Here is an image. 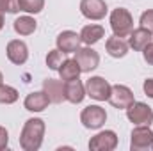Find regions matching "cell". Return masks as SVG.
<instances>
[{
    "label": "cell",
    "mask_w": 153,
    "mask_h": 151,
    "mask_svg": "<svg viewBox=\"0 0 153 151\" xmlns=\"http://www.w3.org/2000/svg\"><path fill=\"white\" fill-rule=\"evenodd\" d=\"M46 124L39 117H30L25 121L22 133H20V146L25 151H38L43 144Z\"/></svg>",
    "instance_id": "6da1fadb"
},
{
    "label": "cell",
    "mask_w": 153,
    "mask_h": 151,
    "mask_svg": "<svg viewBox=\"0 0 153 151\" xmlns=\"http://www.w3.org/2000/svg\"><path fill=\"white\" fill-rule=\"evenodd\" d=\"M111 29L117 38H126L134 30V16L130 14L128 9L117 7L111 13Z\"/></svg>",
    "instance_id": "7a4b0ae2"
},
{
    "label": "cell",
    "mask_w": 153,
    "mask_h": 151,
    "mask_svg": "<svg viewBox=\"0 0 153 151\" xmlns=\"http://www.w3.org/2000/svg\"><path fill=\"white\" fill-rule=\"evenodd\" d=\"M130 150L132 151H152L153 132L148 124H137L130 133Z\"/></svg>",
    "instance_id": "3957f363"
},
{
    "label": "cell",
    "mask_w": 153,
    "mask_h": 151,
    "mask_svg": "<svg viewBox=\"0 0 153 151\" xmlns=\"http://www.w3.org/2000/svg\"><path fill=\"white\" fill-rule=\"evenodd\" d=\"M84 87H85V94L96 101H109V98H111L112 85L103 76H91L84 84Z\"/></svg>",
    "instance_id": "277c9868"
},
{
    "label": "cell",
    "mask_w": 153,
    "mask_h": 151,
    "mask_svg": "<svg viewBox=\"0 0 153 151\" xmlns=\"http://www.w3.org/2000/svg\"><path fill=\"white\" fill-rule=\"evenodd\" d=\"M105 121H107V112L100 105H87L80 112V123L87 130H98L105 124Z\"/></svg>",
    "instance_id": "5b68a950"
},
{
    "label": "cell",
    "mask_w": 153,
    "mask_h": 151,
    "mask_svg": "<svg viewBox=\"0 0 153 151\" xmlns=\"http://www.w3.org/2000/svg\"><path fill=\"white\" fill-rule=\"evenodd\" d=\"M126 117L130 123L134 124H152L153 123V110L148 103L143 101H134L128 109H126Z\"/></svg>",
    "instance_id": "8992f818"
},
{
    "label": "cell",
    "mask_w": 153,
    "mask_h": 151,
    "mask_svg": "<svg viewBox=\"0 0 153 151\" xmlns=\"http://www.w3.org/2000/svg\"><path fill=\"white\" fill-rule=\"evenodd\" d=\"M75 61L80 66V71L82 73H91L98 68L100 64V55L96 50H93L91 46H84V48H78L75 52Z\"/></svg>",
    "instance_id": "52a82bcc"
},
{
    "label": "cell",
    "mask_w": 153,
    "mask_h": 151,
    "mask_svg": "<svg viewBox=\"0 0 153 151\" xmlns=\"http://www.w3.org/2000/svg\"><path fill=\"white\" fill-rule=\"evenodd\" d=\"M134 101H135V98H134V93H132L130 87H126V85H123V84L112 85L109 103H111L114 109H125V110H126Z\"/></svg>",
    "instance_id": "ba28073f"
},
{
    "label": "cell",
    "mask_w": 153,
    "mask_h": 151,
    "mask_svg": "<svg viewBox=\"0 0 153 151\" xmlns=\"http://www.w3.org/2000/svg\"><path fill=\"white\" fill-rule=\"evenodd\" d=\"M107 11L109 9L105 0H80V13L87 20H93V21L103 20Z\"/></svg>",
    "instance_id": "9c48e42d"
},
{
    "label": "cell",
    "mask_w": 153,
    "mask_h": 151,
    "mask_svg": "<svg viewBox=\"0 0 153 151\" xmlns=\"http://www.w3.org/2000/svg\"><path fill=\"white\" fill-rule=\"evenodd\" d=\"M117 148V135L112 130H103L89 141L91 151H112Z\"/></svg>",
    "instance_id": "30bf717a"
},
{
    "label": "cell",
    "mask_w": 153,
    "mask_h": 151,
    "mask_svg": "<svg viewBox=\"0 0 153 151\" xmlns=\"http://www.w3.org/2000/svg\"><path fill=\"white\" fill-rule=\"evenodd\" d=\"M5 53H7V59L16 64V66H22L27 62L29 59V46L22 41V39H13L7 43V48H5Z\"/></svg>",
    "instance_id": "8fae6325"
},
{
    "label": "cell",
    "mask_w": 153,
    "mask_h": 151,
    "mask_svg": "<svg viewBox=\"0 0 153 151\" xmlns=\"http://www.w3.org/2000/svg\"><path fill=\"white\" fill-rule=\"evenodd\" d=\"M80 43H82L80 34H76L73 30H62L57 36V39H55L57 48L61 52H64V53H75L76 50L80 48Z\"/></svg>",
    "instance_id": "7c38bea8"
},
{
    "label": "cell",
    "mask_w": 153,
    "mask_h": 151,
    "mask_svg": "<svg viewBox=\"0 0 153 151\" xmlns=\"http://www.w3.org/2000/svg\"><path fill=\"white\" fill-rule=\"evenodd\" d=\"M43 91L48 96L50 103H62L64 101V82L62 80H55V78H46L43 82Z\"/></svg>",
    "instance_id": "4fadbf2b"
},
{
    "label": "cell",
    "mask_w": 153,
    "mask_h": 151,
    "mask_svg": "<svg viewBox=\"0 0 153 151\" xmlns=\"http://www.w3.org/2000/svg\"><path fill=\"white\" fill-rule=\"evenodd\" d=\"M85 96H87L85 94V87H84V84L78 78L70 80V82H64V100L66 101L76 105V103H82Z\"/></svg>",
    "instance_id": "5bb4252c"
},
{
    "label": "cell",
    "mask_w": 153,
    "mask_h": 151,
    "mask_svg": "<svg viewBox=\"0 0 153 151\" xmlns=\"http://www.w3.org/2000/svg\"><path fill=\"white\" fill-rule=\"evenodd\" d=\"M153 41V36L152 32L144 27H139V29H134L130 34H128V46L135 52H143V48L152 43Z\"/></svg>",
    "instance_id": "9a60e30c"
},
{
    "label": "cell",
    "mask_w": 153,
    "mask_h": 151,
    "mask_svg": "<svg viewBox=\"0 0 153 151\" xmlns=\"http://www.w3.org/2000/svg\"><path fill=\"white\" fill-rule=\"evenodd\" d=\"M48 105H50V100H48V96L45 94V91L30 93V94H27L25 100H23V107H25L29 112H43Z\"/></svg>",
    "instance_id": "2e32d148"
},
{
    "label": "cell",
    "mask_w": 153,
    "mask_h": 151,
    "mask_svg": "<svg viewBox=\"0 0 153 151\" xmlns=\"http://www.w3.org/2000/svg\"><path fill=\"white\" fill-rule=\"evenodd\" d=\"M128 41H125L123 38H117V36H112V38L107 39V43H105V50H107V53L111 55V57H114V59H121V57H125L126 53H128Z\"/></svg>",
    "instance_id": "e0dca14e"
},
{
    "label": "cell",
    "mask_w": 153,
    "mask_h": 151,
    "mask_svg": "<svg viewBox=\"0 0 153 151\" xmlns=\"http://www.w3.org/2000/svg\"><path fill=\"white\" fill-rule=\"evenodd\" d=\"M105 36V29L102 25H85L80 30V39L85 46H93L96 44L100 39Z\"/></svg>",
    "instance_id": "ac0fdd59"
},
{
    "label": "cell",
    "mask_w": 153,
    "mask_h": 151,
    "mask_svg": "<svg viewBox=\"0 0 153 151\" xmlns=\"http://www.w3.org/2000/svg\"><path fill=\"white\" fill-rule=\"evenodd\" d=\"M57 71H59V76H61L62 82L75 80V78H78L80 73H82V71H80V66H78V62H76L75 59H64Z\"/></svg>",
    "instance_id": "d6986e66"
},
{
    "label": "cell",
    "mask_w": 153,
    "mask_h": 151,
    "mask_svg": "<svg viewBox=\"0 0 153 151\" xmlns=\"http://www.w3.org/2000/svg\"><path fill=\"white\" fill-rule=\"evenodd\" d=\"M13 29H14V32L20 34V36H30V34L36 32L38 21H36L32 16H29V14H27V16H20V18L14 20Z\"/></svg>",
    "instance_id": "ffe728a7"
},
{
    "label": "cell",
    "mask_w": 153,
    "mask_h": 151,
    "mask_svg": "<svg viewBox=\"0 0 153 151\" xmlns=\"http://www.w3.org/2000/svg\"><path fill=\"white\" fill-rule=\"evenodd\" d=\"M18 98H20V94L14 87L5 85V84L0 85V103L2 105H13L18 101Z\"/></svg>",
    "instance_id": "44dd1931"
},
{
    "label": "cell",
    "mask_w": 153,
    "mask_h": 151,
    "mask_svg": "<svg viewBox=\"0 0 153 151\" xmlns=\"http://www.w3.org/2000/svg\"><path fill=\"white\" fill-rule=\"evenodd\" d=\"M64 52H61L59 48H55V50H50L48 52V55H46V66L50 68V70H53V71H57L59 70V66L62 64V61H64Z\"/></svg>",
    "instance_id": "7402d4cb"
},
{
    "label": "cell",
    "mask_w": 153,
    "mask_h": 151,
    "mask_svg": "<svg viewBox=\"0 0 153 151\" xmlns=\"http://www.w3.org/2000/svg\"><path fill=\"white\" fill-rule=\"evenodd\" d=\"M20 4H22V11L29 14H38L45 7V0H20Z\"/></svg>",
    "instance_id": "603a6c76"
},
{
    "label": "cell",
    "mask_w": 153,
    "mask_h": 151,
    "mask_svg": "<svg viewBox=\"0 0 153 151\" xmlns=\"http://www.w3.org/2000/svg\"><path fill=\"white\" fill-rule=\"evenodd\" d=\"M22 11V4L20 0H0V13H9V14H16Z\"/></svg>",
    "instance_id": "cb8c5ba5"
},
{
    "label": "cell",
    "mask_w": 153,
    "mask_h": 151,
    "mask_svg": "<svg viewBox=\"0 0 153 151\" xmlns=\"http://www.w3.org/2000/svg\"><path fill=\"white\" fill-rule=\"evenodd\" d=\"M139 23H141V27H144V29H148L150 32H153V9H148V11H144V13L141 14Z\"/></svg>",
    "instance_id": "d4e9b609"
},
{
    "label": "cell",
    "mask_w": 153,
    "mask_h": 151,
    "mask_svg": "<svg viewBox=\"0 0 153 151\" xmlns=\"http://www.w3.org/2000/svg\"><path fill=\"white\" fill-rule=\"evenodd\" d=\"M143 57H144V61L153 66V43H148L144 48H143Z\"/></svg>",
    "instance_id": "484cf974"
},
{
    "label": "cell",
    "mask_w": 153,
    "mask_h": 151,
    "mask_svg": "<svg viewBox=\"0 0 153 151\" xmlns=\"http://www.w3.org/2000/svg\"><path fill=\"white\" fill-rule=\"evenodd\" d=\"M7 144H9V132L4 126H0V151L5 150Z\"/></svg>",
    "instance_id": "4316f807"
},
{
    "label": "cell",
    "mask_w": 153,
    "mask_h": 151,
    "mask_svg": "<svg viewBox=\"0 0 153 151\" xmlns=\"http://www.w3.org/2000/svg\"><path fill=\"white\" fill-rule=\"evenodd\" d=\"M143 91H144V94H146L148 98H152L153 100V78H146V80H144V84H143Z\"/></svg>",
    "instance_id": "83f0119b"
},
{
    "label": "cell",
    "mask_w": 153,
    "mask_h": 151,
    "mask_svg": "<svg viewBox=\"0 0 153 151\" xmlns=\"http://www.w3.org/2000/svg\"><path fill=\"white\" fill-rule=\"evenodd\" d=\"M2 29H4V14L0 13V30H2Z\"/></svg>",
    "instance_id": "f1b7e54d"
},
{
    "label": "cell",
    "mask_w": 153,
    "mask_h": 151,
    "mask_svg": "<svg viewBox=\"0 0 153 151\" xmlns=\"http://www.w3.org/2000/svg\"><path fill=\"white\" fill-rule=\"evenodd\" d=\"M4 84V75H2V71H0V85Z\"/></svg>",
    "instance_id": "f546056e"
}]
</instances>
